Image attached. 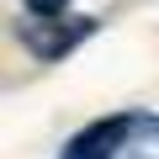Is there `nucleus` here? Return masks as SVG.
Wrapping results in <instances>:
<instances>
[{
    "mask_svg": "<svg viewBox=\"0 0 159 159\" xmlns=\"http://www.w3.org/2000/svg\"><path fill=\"white\" fill-rule=\"evenodd\" d=\"M127 133H133V117H127V111H117V117H101V122L80 127V133L69 138L64 159H117V148L127 143Z\"/></svg>",
    "mask_w": 159,
    "mask_h": 159,
    "instance_id": "obj_1",
    "label": "nucleus"
},
{
    "mask_svg": "<svg viewBox=\"0 0 159 159\" xmlns=\"http://www.w3.org/2000/svg\"><path fill=\"white\" fill-rule=\"evenodd\" d=\"M64 6H69V0H27L32 16H64Z\"/></svg>",
    "mask_w": 159,
    "mask_h": 159,
    "instance_id": "obj_2",
    "label": "nucleus"
}]
</instances>
